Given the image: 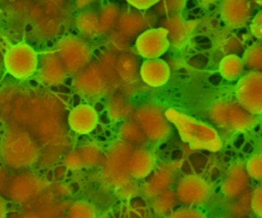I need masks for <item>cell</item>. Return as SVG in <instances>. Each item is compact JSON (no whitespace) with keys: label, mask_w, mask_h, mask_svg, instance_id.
Wrapping results in <instances>:
<instances>
[{"label":"cell","mask_w":262,"mask_h":218,"mask_svg":"<svg viewBox=\"0 0 262 218\" xmlns=\"http://www.w3.org/2000/svg\"><path fill=\"white\" fill-rule=\"evenodd\" d=\"M134 119L147 139L163 141L170 134L171 129L165 112L156 104L146 103L139 106L134 114Z\"/></svg>","instance_id":"277c9868"},{"label":"cell","mask_w":262,"mask_h":218,"mask_svg":"<svg viewBox=\"0 0 262 218\" xmlns=\"http://www.w3.org/2000/svg\"><path fill=\"white\" fill-rule=\"evenodd\" d=\"M156 166V159L154 155L145 149L132 150L128 159V173L130 177L135 179H142L147 177Z\"/></svg>","instance_id":"9a60e30c"},{"label":"cell","mask_w":262,"mask_h":218,"mask_svg":"<svg viewBox=\"0 0 262 218\" xmlns=\"http://www.w3.org/2000/svg\"><path fill=\"white\" fill-rule=\"evenodd\" d=\"M251 1L257 5H262V0H251Z\"/></svg>","instance_id":"d590c367"},{"label":"cell","mask_w":262,"mask_h":218,"mask_svg":"<svg viewBox=\"0 0 262 218\" xmlns=\"http://www.w3.org/2000/svg\"><path fill=\"white\" fill-rule=\"evenodd\" d=\"M160 0H129V2H131V4H133L134 6L138 7V8H148L152 5H155L156 3H158Z\"/></svg>","instance_id":"836d02e7"},{"label":"cell","mask_w":262,"mask_h":218,"mask_svg":"<svg viewBox=\"0 0 262 218\" xmlns=\"http://www.w3.org/2000/svg\"><path fill=\"white\" fill-rule=\"evenodd\" d=\"M97 120L95 110L88 104L75 106L69 115V125L78 133H88L92 131L97 124Z\"/></svg>","instance_id":"5bb4252c"},{"label":"cell","mask_w":262,"mask_h":218,"mask_svg":"<svg viewBox=\"0 0 262 218\" xmlns=\"http://www.w3.org/2000/svg\"><path fill=\"white\" fill-rule=\"evenodd\" d=\"M212 121L221 128L244 131L252 128L257 119L254 114L247 111L238 101L218 100L209 110Z\"/></svg>","instance_id":"7a4b0ae2"},{"label":"cell","mask_w":262,"mask_h":218,"mask_svg":"<svg viewBox=\"0 0 262 218\" xmlns=\"http://www.w3.org/2000/svg\"><path fill=\"white\" fill-rule=\"evenodd\" d=\"M251 32L259 40H262V10H260L253 18L251 24Z\"/></svg>","instance_id":"d6a6232c"},{"label":"cell","mask_w":262,"mask_h":218,"mask_svg":"<svg viewBox=\"0 0 262 218\" xmlns=\"http://www.w3.org/2000/svg\"><path fill=\"white\" fill-rule=\"evenodd\" d=\"M120 134L124 141H127L131 144H140L144 142L146 139L141 128L135 121L125 122L121 126Z\"/></svg>","instance_id":"603a6c76"},{"label":"cell","mask_w":262,"mask_h":218,"mask_svg":"<svg viewBox=\"0 0 262 218\" xmlns=\"http://www.w3.org/2000/svg\"><path fill=\"white\" fill-rule=\"evenodd\" d=\"M169 45L168 31L163 27L143 32L136 41L137 51L146 58H158L167 51Z\"/></svg>","instance_id":"9c48e42d"},{"label":"cell","mask_w":262,"mask_h":218,"mask_svg":"<svg viewBox=\"0 0 262 218\" xmlns=\"http://www.w3.org/2000/svg\"><path fill=\"white\" fill-rule=\"evenodd\" d=\"M170 216L177 217V218H202V217H205V214L198 209L188 207V208H181V209L175 210L173 213L170 214Z\"/></svg>","instance_id":"4dcf8cb0"},{"label":"cell","mask_w":262,"mask_h":218,"mask_svg":"<svg viewBox=\"0 0 262 218\" xmlns=\"http://www.w3.org/2000/svg\"><path fill=\"white\" fill-rule=\"evenodd\" d=\"M246 192L244 191L243 193H241L237 198H238V201H236L233 205H232V209H231V212L233 215L235 216H239V215H245L247 214V209H250L251 210V194L248 195V198L246 197L245 194ZM252 193V192H251Z\"/></svg>","instance_id":"83f0119b"},{"label":"cell","mask_w":262,"mask_h":218,"mask_svg":"<svg viewBox=\"0 0 262 218\" xmlns=\"http://www.w3.org/2000/svg\"><path fill=\"white\" fill-rule=\"evenodd\" d=\"M38 156L33 139L23 131H10L3 141V157L14 167L31 165Z\"/></svg>","instance_id":"3957f363"},{"label":"cell","mask_w":262,"mask_h":218,"mask_svg":"<svg viewBox=\"0 0 262 218\" xmlns=\"http://www.w3.org/2000/svg\"><path fill=\"white\" fill-rule=\"evenodd\" d=\"M243 60L249 70L262 72V44L250 46L245 51Z\"/></svg>","instance_id":"cb8c5ba5"},{"label":"cell","mask_w":262,"mask_h":218,"mask_svg":"<svg viewBox=\"0 0 262 218\" xmlns=\"http://www.w3.org/2000/svg\"><path fill=\"white\" fill-rule=\"evenodd\" d=\"M163 28L168 31L170 43H172L175 47H181L192 32L194 23L187 21L181 15L176 13L169 16L163 23Z\"/></svg>","instance_id":"2e32d148"},{"label":"cell","mask_w":262,"mask_h":218,"mask_svg":"<svg viewBox=\"0 0 262 218\" xmlns=\"http://www.w3.org/2000/svg\"><path fill=\"white\" fill-rule=\"evenodd\" d=\"M64 71L66 68L60 59L55 56L47 57L43 62L41 76L44 82L48 84H57L63 80Z\"/></svg>","instance_id":"44dd1931"},{"label":"cell","mask_w":262,"mask_h":218,"mask_svg":"<svg viewBox=\"0 0 262 218\" xmlns=\"http://www.w3.org/2000/svg\"><path fill=\"white\" fill-rule=\"evenodd\" d=\"M249 181L250 176L247 172L246 166L237 163L231 166L228 170L227 175L222 182L221 190L225 197L234 199L247 190Z\"/></svg>","instance_id":"7c38bea8"},{"label":"cell","mask_w":262,"mask_h":218,"mask_svg":"<svg viewBox=\"0 0 262 218\" xmlns=\"http://www.w3.org/2000/svg\"><path fill=\"white\" fill-rule=\"evenodd\" d=\"M177 201L186 206L205 204L212 194V187L203 177L190 174L183 176L175 190Z\"/></svg>","instance_id":"52a82bcc"},{"label":"cell","mask_w":262,"mask_h":218,"mask_svg":"<svg viewBox=\"0 0 262 218\" xmlns=\"http://www.w3.org/2000/svg\"><path fill=\"white\" fill-rule=\"evenodd\" d=\"M236 100L250 113L262 114V72L251 71L243 76L235 89Z\"/></svg>","instance_id":"5b68a950"},{"label":"cell","mask_w":262,"mask_h":218,"mask_svg":"<svg viewBox=\"0 0 262 218\" xmlns=\"http://www.w3.org/2000/svg\"><path fill=\"white\" fill-rule=\"evenodd\" d=\"M185 0H163V8L168 14H176L184 6Z\"/></svg>","instance_id":"1f68e13d"},{"label":"cell","mask_w":262,"mask_h":218,"mask_svg":"<svg viewBox=\"0 0 262 218\" xmlns=\"http://www.w3.org/2000/svg\"><path fill=\"white\" fill-rule=\"evenodd\" d=\"M4 210H5L4 204H3L2 200L0 199V216H3V215H4Z\"/></svg>","instance_id":"e575fe53"},{"label":"cell","mask_w":262,"mask_h":218,"mask_svg":"<svg viewBox=\"0 0 262 218\" xmlns=\"http://www.w3.org/2000/svg\"><path fill=\"white\" fill-rule=\"evenodd\" d=\"M244 67L243 58L236 54H227L219 64V72L224 79L232 81L241 77Z\"/></svg>","instance_id":"7402d4cb"},{"label":"cell","mask_w":262,"mask_h":218,"mask_svg":"<svg viewBox=\"0 0 262 218\" xmlns=\"http://www.w3.org/2000/svg\"><path fill=\"white\" fill-rule=\"evenodd\" d=\"M59 57L64 68L71 72H79L89 60L87 47L77 40H66L59 47Z\"/></svg>","instance_id":"8fae6325"},{"label":"cell","mask_w":262,"mask_h":218,"mask_svg":"<svg viewBox=\"0 0 262 218\" xmlns=\"http://www.w3.org/2000/svg\"><path fill=\"white\" fill-rule=\"evenodd\" d=\"M132 145L127 141H121L110 149L105 164V174L110 181L117 186L125 187L129 183L130 175L127 164L133 150Z\"/></svg>","instance_id":"8992f818"},{"label":"cell","mask_w":262,"mask_h":218,"mask_svg":"<svg viewBox=\"0 0 262 218\" xmlns=\"http://www.w3.org/2000/svg\"><path fill=\"white\" fill-rule=\"evenodd\" d=\"M251 211L262 217V185L257 186L251 193Z\"/></svg>","instance_id":"f546056e"},{"label":"cell","mask_w":262,"mask_h":218,"mask_svg":"<svg viewBox=\"0 0 262 218\" xmlns=\"http://www.w3.org/2000/svg\"><path fill=\"white\" fill-rule=\"evenodd\" d=\"M77 90L87 97H99L106 90L105 80L102 75L94 70H88L82 73L76 81Z\"/></svg>","instance_id":"e0dca14e"},{"label":"cell","mask_w":262,"mask_h":218,"mask_svg":"<svg viewBox=\"0 0 262 218\" xmlns=\"http://www.w3.org/2000/svg\"><path fill=\"white\" fill-rule=\"evenodd\" d=\"M176 193L175 191L170 190L169 188L157 197H155L154 202V209L159 214H166L173 210L174 206L176 205Z\"/></svg>","instance_id":"d4e9b609"},{"label":"cell","mask_w":262,"mask_h":218,"mask_svg":"<svg viewBox=\"0 0 262 218\" xmlns=\"http://www.w3.org/2000/svg\"><path fill=\"white\" fill-rule=\"evenodd\" d=\"M220 15L223 21L230 28L245 26L252 15L251 0H222Z\"/></svg>","instance_id":"30bf717a"},{"label":"cell","mask_w":262,"mask_h":218,"mask_svg":"<svg viewBox=\"0 0 262 218\" xmlns=\"http://www.w3.org/2000/svg\"><path fill=\"white\" fill-rule=\"evenodd\" d=\"M249 176L255 180H262V152L253 155L246 163Z\"/></svg>","instance_id":"484cf974"},{"label":"cell","mask_w":262,"mask_h":218,"mask_svg":"<svg viewBox=\"0 0 262 218\" xmlns=\"http://www.w3.org/2000/svg\"><path fill=\"white\" fill-rule=\"evenodd\" d=\"M110 111L112 112V115H116L117 118H121L130 113V105L125 98L117 97L114 99L112 103V110L110 108Z\"/></svg>","instance_id":"f1b7e54d"},{"label":"cell","mask_w":262,"mask_h":218,"mask_svg":"<svg viewBox=\"0 0 262 218\" xmlns=\"http://www.w3.org/2000/svg\"><path fill=\"white\" fill-rule=\"evenodd\" d=\"M40 180L34 176H23L11 184V197L17 201H26L41 189Z\"/></svg>","instance_id":"ffe728a7"},{"label":"cell","mask_w":262,"mask_h":218,"mask_svg":"<svg viewBox=\"0 0 262 218\" xmlns=\"http://www.w3.org/2000/svg\"><path fill=\"white\" fill-rule=\"evenodd\" d=\"M165 115L168 121L176 126L181 139L191 148L210 151H217L221 148L222 140L212 126L174 108L167 110Z\"/></svg>","instance_id":"6da1fadb"},{"label":"cell","mask_w":262,"mask_h":218,"mask_svg":"<svg viewBox=\"0 0 262 218\" xmlns=\"http://www.w3.org/2000/svg\"><path fill=\"white\" fill-rule=\"evenodd\" d=\"M71 217H93L95 216V209L86 202H76L69 209Z\"/></svg>","instance_id":"4316f807"},{"label":"cell","mask_w":262,"mask_h":218,"mask_svg":"<svg viewBox=\"0 0 262 218\" xmlns=\"http://www.w3.org/2000/svg\"><path fill=\"white\" fill-rule=\"evenodd\" d=\"M204 2H211V1H213V0H203Z\"/></svg>","instance_id":"8d00e7d4"},{"label":"cell","mask_w":262,"mask_h":218,"mask_svg":"<svg viewBox=\"0 0 262 218\" xmlns=\"http://www.w3.org/2000/svg\"><path fill=\"white\" fill-rule=\"evenodd\" d=\"M4 61L9 73L16 78L31 76L36 71L38 64L36 53L27 45L12 47L6 53Z\"/></svg>","instance_id":"ba28073f"},{"label":"cell","mask_w":262,"mask_h":218,"mask_svg":"<svg viewBox=\"0 0 262 218\" xmlns=\"http://www.w3.org/2000/svg\"><path fill=\"white\" fill-rule=\"evenodd\" d=\"M173 181V170L168 166H162L154 169L147 176L143 190L149 198H155L161 192L167 190Z\"/></svg>","instance_id":"ac0fdd59"},{"label":"cell","mask_w":262,"mask_h":218,"mask_svg":"<svg viewBox=\"0 0 262 218\" xmlns=\"http://www.w3.org/2000/svg\"><path fill=\"white\" fill-rule=\"evenodd\" d=\"M142 80L151 87H160L166 84L170 78L169 66L162 59L148 58L140 68Z\"/></svg>","instance_id":"4fadbf2b"},{"label":"cell","mask_w":262,"mask_h":218,"mask_svg":"<svg viewBox=\"0 0 262 218\" xmlns=\"http://www.w3.org/2000/svg\"><path fill=\"white\" fill-rule=\"evenodd\" d=\"M100 157L101 151L97 146L87 144L68 155L66 164L71 169H80L85 166L95 165L99 162Z\"/></svg>","instance_id":"d6986e66"}]
</instances>
